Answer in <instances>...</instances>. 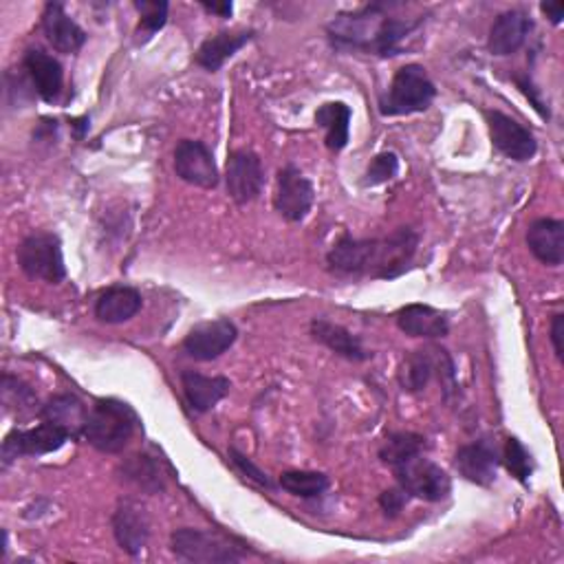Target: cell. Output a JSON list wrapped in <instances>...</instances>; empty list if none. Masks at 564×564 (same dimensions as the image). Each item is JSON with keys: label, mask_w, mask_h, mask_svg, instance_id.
Segmentation results:
<instances>
[{"label": "cell", "mask_w": 564, "mask_h": 564, "mask_svg": "<svg viewBox=\"0 0 564 564\" xmlns=\"http://www.w3.org/2000/svg\"><path fill=\"white\" fill-rule=\"evenodd\" d=\"M419 248L413 227H399L384 238H353L344 234L327 254V267L336 276L392 280L404 274Z\"/></svg>", "instance_id": "obj_1"}, {"label": "cell", "mask_w": 564, "mask_h": 564, "mask_svg": "<svg viewBox=\"0 0 564 564\" xmlns=\"http://www.w3.org/2000/svg\"><path fill=\"white\" fill-rule=\"evenodd\" d=\"M135 428L137 415L128 404L120 399H100L89 411L85 437L96 450L104 454H117L128 446Z\"/></svg>", "instance_id": "obj_2"}, {"label": "cell", "mask_w": 564, "mask_h": 564, "mask_svg": "<svg viewBox=\"0 0 564 564\" xmlns=\"http://www.w3.org/2000/svg\"><path fill=\"white\" fill-rule=\"evenodd\" d=\"M437 98V89L428 77L426 68L419 64H406L397 68L388 93L379 100V113L384 117H399L424 113Z\"/></svg>", "instance_id": "obj_3"}, {"label": "cell", "mask_w": 564, "mask_h": 564, "mask_svg": "<svg viewBox=\"0 0 564 564\" xmlns=\"http://www.w3.org/2000/svg\"><path fill=\"white\" fill-rule=\"evenodd\" d=\"M173 553L186 562H201V564H216V562H240L248 551L243 544L234 542L231 538L208 531V529H192L181 527L171 536Z\"/></svg>", "instance_id": "obj_4"}, {"label": "cell", "mask_w": 564, "mask_h": 564, "mask_svg": "<svg viewBox=\"0 0 564 564\" xmlns=\"http://www.w3.org/2000/svg\"><path fill=\"white\" fill-rule=\"evenodd\" d=\"M390 469L397 478V486L401 490H406L409 497H415V499H422L428 503H439V501H446L452 492V480H450L448 472L441 465L426 459L424 452L397 463Z\"/></svg>", "instance_id": "obj_5"}, {"label": "cell", "mask_w": 564, "mask_h": 564, "mask_svg": "<svg viewBox=\"0 0 564 564\" xmlns=\"http://www.w3.org/2000/svg\"><path fill=\"white\" fill-rule=\"evenodd\" d=\"M18 265L21 270L34 278L58 285L66 278L64 256L60 238L51 231H36L29 234L18 248Z\"/></svg>", "instance_id": "obj_6"}, {"label": "cell", "mask_w": 564, "mask_h": 564, "mask_svg": "<svg viewBox=\"0 0 564 564\" xmlns=\"http://www.w3.org/2000/svg\"><path fill=\"white\" fill-rule=\"evenodd\" d=\"M225 186L234 203L248 205L263 195L265 166L254 150L240 148L227 156Z\"/></svg>", "instance_id": "obj_7"}, {"label": "cell", "mask_w": 564, "mask_h": 564, "mask_svg": "<svg viewBox=\"0 0 564 564\" xmlns=\"http://www.w3.org/2000/svg\"><path fill=\"white\" fill-rule=\"evenodd\" d=\"M175 173L181 181L203 190H212L221 181L214 152L203 141H195V139H184L177 143Z\"/></svg>", "instance_id": "obj_8"}, {"label": "cell", "mask_w": 564, "mask_h": 564, "mask_svg": "<svg viewBox=\"0 0 564 564\" xmlns=\"http://www.w3.org/2000/svg\"><path fill=\"white\" fill-rule=\"evenodd\" d=\"M313 203H315L313 184L293 164L280 168L278 188L274 195L276 212L289 223H300L309 216Z\"/></svg>", "instance_id": "obj_9"}, {"label": "cell", "mask_w": 564, "mask_h": 564, "mask_svg": "<svg viewBox=\"0 0 564 564\" xmlns=\"http://www.w3.org/2000/svg\"><path fill=\"white\" fill-rule=\"evenodd\" d=\"M238 338V329L227 317H218L212 322L197 325L184 340L181 349L188 358L197 362H212L227 353Z\"/></svg>", "instance_id": "obj_10"}, {"label": "cell", "mask_w": 564, "mask_h": 564, "mask_svg": "<svg viewBox=\"0 0 564 564\" xmlns=\"http://www.w3.org/2000/svg\"><path fill=\"white\" fill-rule=\"evenodd\" d=\"M494 148L512 161H529L538 152V141L529 128L501 111L486 113Z\"/></svg>", "instance_id": "obj_11"}, {"label": "cell", "mask_w": 564, "mask_h": 564, "mask_svg": "<svg viewBox=\"0 0 564 564\" xmlns=\"http://www.w3.org/2000/svg\"><path fill=\"white\" fill-rule=\"evenodd\" d=\"M68 433H64L62 428L42 422L36 428L29 430H12L3 443V463L10 465L12 461L21 459V456H42L49 452L60 450L66 441H68Z\"/></svg>", "instance_id": "obj_12"}, {"label": "cell", "mask_w": 564, "mask_h": 564, "mask_svg": "<svg viewBox=\"0 0 564 564\" xmlns=\"http://www.w3.org/2000/svg\"><path fill=\"white\" fill-rule=\"evenodd\" d=\"M113 534L126 553H141L150 538V518L146 507L135 499H122L113 514Z\"/></svg>", "instance_id": "obj_13"}, {"label": "cell", "mask_w": 564, "mask_h": 564, "mask_svg": "<svg viewBox=\"0 0 564 564\" xmlns=\"http://www.w3.org/2000/svg\"><path fill=\"white\" fill-rule=\"evenodd\" d=\"M499 463H501L499 452L488 441H474V443L461 446L454 456V465H456L459 474L478 488L492 486V482L497 480Z\"/></svg>", "instance_id": "obj_14"}, {"label": "cell", "mask_w": 564, "mask_h": 564, "mask_svg": "<svg viewBox=\"0 0 564 564\" xmlns=\"http://www.w3.org/2000/svg\"><path fill=\"white\" fill-rule=\"evenodd\" d=\"M23 66H25V73L29 77L34 91L49 104L58 102L62 87H64L62 64L42 49H29L25 53Z\"/></svg>", "instance_id": "obj_15"}, {"label": "cell", "mask_w": 564, "mask_h": 564, "mask_svg": "<svg viewBox=\"0 0 564 564\" xmlns=\"http://www.w3.org/2000/svg\"><path fill=\"white\" fill-rule=\"evenodd\" d=\"M42 32L58 53H77L87 42V32L79 27L60 3H49L42 14Z\"/></svg>", "instance_id": "obj_16"}, {"label": "cell", "mask_w": 564, "mask_h": 564, "mask_svg": "<svg viewBox=\"0 0 564 564\" xmlns=\"http://www.w3.org/2000/svg\"><path fill=\"white\" fill-rule=\"evenodd\" d=\"M531 29H534V21L525 12L512 10L501 14L490 29V38H488L490 53L499 58L514 55L516 51L523 49Z\"/></svg>", "instance_id": "obj_17"}, {"label": "cell", "mask_w": 564, "mask_h": 564, "mask_svg": "<svg viewBox=\"0 0 564 564\" xmlns=\"http://www.w3.org/2000/svg\"><path fill=\"white\" fill-rule=\"evenodd\" d=\"M394 322L401 334L411 338H446L450 334V322L446 313L428 306V304H409L399 309L394 315Z\"/></svg>", "instance_id": "obj_18"}, {"label": "cell", "mask_w": 564, "mask_h": 564, "mask_svg": "<svg viewBox=\"0 0 564 564\" xmlns=\"http://www.w3.org/2000/svg\"><path fill=\"white\" fill-rule=\"evenodd\" d=\"M529 252L549 267H557L564 261V223L557 218H538L527 229Z\"/></svg>", "instance_id": "obj_19"}, {"label": "cell", "mask_w": 564, "mask_h": 564, "mask_svg": "<svg viewBox=\"0 0 564 564\" xmlns=\"http://www.w3.org/2000/svg\"><path fill=\"white\" fill-rule=\"evenodd\" d=\"M181 388H184V397H186V404L190 406V411L197 415H205L229 392L231 384L227 377H221V375L208 377V375H201L195 371H184Z\"/></svg>", "instance_id": "obj_20"}, {"label": "cell", "mask_w": 564, "mask_h": 564, "mask_svg": "<svg viewBox=\"0 0 564 564\" xmlns=\"http://www.w3.org/2000/svg\"><path fill=\"white\" fill-rule=\"evenodd\" d=\"M311 336L315 342L325 344L331 353L351 360V362H366L373 353H368L358 336H353L342 325H334V322L325 317L311 319Z\"/></svg>", "instance_id": "obj_21"}, {"label": "cell", "mask_w": 564, "mask_h": 564, "mask_svg": "<svg viewBox=\"0 0 564 564\" xmlns=\"http://www.w3.org/2000/svg\"><path fill=\"white\" fill-rule=\"evenodd\" d=\"M40 417L64 433H68L71 439L85 435L89 411L83 404V399H77L75 394H55L51 397L40 411Z\"/></svg>", "instance_id": "obj_22"}, {"label": "cell", "mask_w": 564, "mask_h": 564, "mask_svg": "<svg viewBox=\"0 0 564 564\" xmlns=\"http://www.w3.org/2000/svg\"><path fill=\"white\" fill-rule=\"evenodd\" d=\"M141 293L133 287L117 285L100 293L96 300V317L104 325H122L141 311Z\"/></svg>", "instance_id": "obj_23"}, {"label": "cell", "mask_w": 564, "mask_h": 564, "mask_svg": "<svg viewBox=\"0 0 564 564\" xmlns=\"http://www.w3.org/2000/svg\"><path fill=\"white\" fill-rule=\"evenodd\" d=\"M254 36H256L254 32H221V34L208 38V40L199 47L195 60H197L199 66H203L205 71H212V73H214V71H218L234 53H238L248 42H252Z\"/></svg>", "instance_id": "obj_24"}, {"label": "cell", "mask_w": 564, "mask_h": 564, "mask_svg": "<svg viewBox=\"0 0 564 564\" xmlns=\"http://www.w3.org/2000/svg\"><path fill=\"white\" fill-rule=\"evenodd\" d=\"M390 10V8H388ZM422 25V18L417 21H404V18H392L388 14L381 16L377 29L373 32V38L368 42V49L371 53H377L381 58H388V55H399L401 51V45H404V40Z\"/></svg>", "instance_id": "obj_25"}, {"label": "cell", "mask_w": 564, "mask_h": 564, "mask_svg": "<svg viewBox=\"0 0 564 564\" xmlns=\"http://www.w3.org/2000/svg\"><path fill=\"white\" fill-rule=\"evenodd\" d=\"M351 109L344 102H327L315 111V124L325 128L327 148L340 152L347 148L351 137Z\"/></svg>", "instance_id": "obj_26"}, {"label": "cell", "mask_w": 564, "mask_h": 564, "mask_svg": "<svg viewBox=\"0 0 564 564\" xmlns=\"http://www.w3.org/2000/svg\"><path fill=\"white\" fill-rule=\"evenodd\" d=\"M441 358L433 355V349L430 351L422 349V351H413L411 355H406V360H404V364H401V371H399V381H401V386H404V390H409V392L424 390L430 384Z\"/></svg>", "instance_id": "obj_27"}, {"label": "cell", "mask_w": 564, "mask_h": 564, "mask_svg": "<svg viewBox=\"0 0 564 564\" xmlns=\"http://www.w3.org/2000/svg\"><path fill=\"white\" fill-rule=\"evenodd\" d=\"M3 406L5 413L14 415L16 419H29L42 411L34 388L12 375L3 377Z\"/></svg>", "instance_id": "obj_28"}, {"label": "cell", "mask_w": 564, "mask_h": 564, "mask_svg": "<svg viewBox=\"0 0 564 564\" xmlns=\"http://www.w3.org/2000/svg\"><path fill=\"white\" fill-rule=\"evenodd\" d=\"M122 469H124L126 480L135 482V486L143 492H161V490H164V472H161V465L148 454L130 456L122 465Z\"/></svg>", "instance_id": "obj_29"}, {"label": "cell", "mask_w": 564, "mask_h": 564, "mask_svg": "<svg viewBox=\"0 0 564 564\" xmlns=\"http://www.w3.org/2000/svg\"><path fill=\"white\" fill-rule=\"evenodd\" d=\"M278 486L291 494V497H300V499H317L327 492L329 488V476L322 472H302V469H291L280 474Z\"/></svg>", "instance_id": "obj_30"}, {"label": "cell", "mask_w": 564, "mask_h": 564, "mask_svg": "<svg viewBox=\"0 0 564 564\" xmlns=\"http://www.w3.org/2000/svg\"><path fill=\"white\" fill-rule=\"evenodd\" d=\"M426 450V439L417 433H392L379 448V459L384 465L394 467L397 463L406 461Z\"/></svg>", "instance_id": "obj_31"}, {"label": "cell", "mask_w": 564, "mask_h": 564, "mask_svg": "<svg viewBox=\"0 0 564 564\" xmlns=\"http://www.w3.org/2000/svg\"><path fill=\"white\" fill-rule=\"evenodd\" d=\"M503 463L507 467V472L521 480V482H527L529 476L534 474V461H531V454L527 452V448L516 439V437H510L507 443H505V452H503Z\"/></svg>", "instance_id": "obj_32"}, {"label": "cell", "mask_w": 564, "mask_h": 564, "mask_svg": "<svg viewBox=\"0 0 564 564\" xmlns=\"http://www.w3.org/2000/svg\"><path fill=\"white\" fill-rule=\"evenodd\" d=\"M135 10L139 12V34L152 36L159 29H164L168 23V3H148V0H137Z\"/></svg>", "instance_id": "obj_33"}, {"label": "cell", "mask_w": 564, "mask_h": 564, "mask_svg": "<svg viewBox=\"0 0 564 564\" xmlns=\"http://www.w3.org/2000/svg\"><path fill=\"white\" fill-rule=\"evenodd\" d=\"M399 173V156L394 152H379L364 175V186L373 188V186H381L386 181H390L394 175Z\"/></svg>", "instance_id": "obj_34"}, {"label": "cell", "mask_w": 564, "mask_h": 564, "mask_svg": "<svg viewBox=\"0 0 564 564\" xmlns=\"http://www.w3.org/2000/svg\"><path fill=\"white\" fill-rule=\"evenodd\" d=\"M229 459H231V463L243 472L250 480H254L256 486H261V488H267V490H272L274 488V482H272V478L250 459V456H246L243 452H238L236 448H229Z\"/></svg>", "instance_id": "obj_35"}, {"label": "cell", "mask_w": 564, "mask_h": 564, "mask_svg": "<svg viewBox=\"0 0 564 564\" xmlns=\"http://www.w3.org/2000/svg\"><path fill=\"white\" fill-rule=\"evenodd\" d=\"M409 499H411L409 492L401 490V488L397 486V488H390V490H386V492L379 494V507H381V512H384L388 518H394V516L401 514V510L406 507Z\"/></svg>", "instance_id": "obj_36"}, {"label": "cell", "mask_w": 564, "mask_h": 564, "mask_svg": "<svg viewBox=\"0 0 564 564\" xmlns=\"http://www.w3.org/2000/svg\"><path fill=\"white\" fill-rule=\"evenodd\" d=\"M514 83H516V87L529 98V102L534 104V109L538 111V115L542 117V120H549L551 117V111H549V104L542 100V96H540V91L534 87V83H531V77L529 75H514Z\"/></svg>", "instance_id": "obj_37"}, {"label": "cell", "mask_w": 564, "mask_h": 564, "mask_svg": "<svg viewBox=\"0 0 564 564\" xmlns=\"http://www.w3.org/2000/svg\"><path fill=\"white\" fill-rule=\"evenodd\" d=\"M564 315L562 313H555L553 319H551V342H553V351H555V358L562 362L564 360Z\"/></svg>", "instance_id": "obj_38"}, {"label": "cell", "mask_w": 564, "mask_h": 564, "mask_svg": "<svg viewBox=\"0 0 564 564\" xmlns=\"http://www.w3.org/2000/svg\"><path fill=\"white\" fill-rule=\"evenodd\" d=\"M540 10L553 25H560L562 18H564V5L562 3H542Z\"/></svg>", "instance_id": "obj_39"}, {"label": "cell", "mask_w": 564, "mask_h": 564, "mask_svg": "<svg viewBox=\"0 0 564 564\" xmlns=\"http://www.w3.org/2000/svg\"><path fill=\"white\" fill-rule=\"evenodd\" d=\"M203 10L210 14H218L221 18L231 16V3H203Z\"/></svg>", "instance_id": "obj_40"}]
</instances>
